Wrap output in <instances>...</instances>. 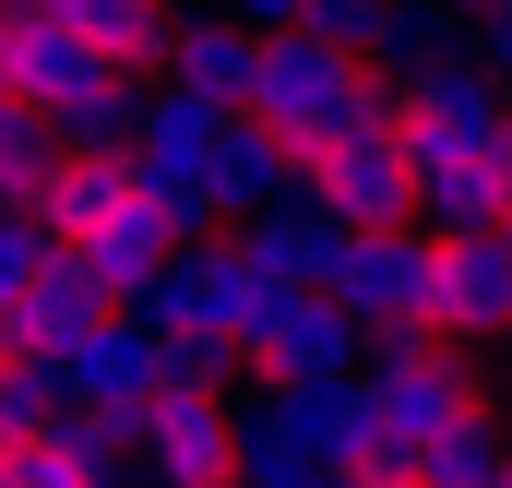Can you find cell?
<instances>
[{"mask_svg":"<svg viewBox=\"0 0 512 488\" xmlns=\"http://www.w3.org/2000/svg\"><path fill=\"white\" fill-rule=\"evenodd\" d=\"M251 120H262V131H286L298 155H322V143H346V131H405V84L286 24V36H262Z\"/></svg>","mask_w":512,"mask_h":488,"instance_id":"cell-1","label":"cell"},{"mask_svg":"<svg viewBox=\"0 0 512 488\" xmlns=\"http://www.w3.org/2000/svg\"><path fill=\"white\" fill-rule=\"evenodd\" d=\"M358 393H370V441H382V453H429L453 417H477V405H489L453 334H370Z\"/></svg>","mask_w":512,"mask_h":488,"instance_id":"cell-2","label":"cell"},{"mask_svg":"<svg viewBox=\"0 0 512 488\" xmlns=\"http://www.w3.org/2000/svg\"><path fill=\"white\" fill-rule=\"evenodd\" d=\"M239 358H251L262 381H358V369H370V322H358L334 286H262Z\"/></svg>","mask_w":512,"mask_h":488,"instance_id":"cell-3","label":"cell"},{"mask_svg":"<svg viewBox=\"0 0 512 488\" xmlns=\"http://www.w3.org/2000/svg\"><path fill=\"white\" fill-rule=\"evenodd\" d=\"M334 298L370 322V334H441V239L429 227H346L334 250Z\"/></svg>","mask_w":512,"mask_h":488,"instance_id":"cell-4","label":"cell"},{"mask_svg":"<svg viewBox=\"0 0 512 488\" xmlns=\"http://www.w3.org/2000/svg\"><path fill=\"white\" fill-rule=\"evenodd\" d=\"M262 310V274L239 239H179V262L143 286V310L131 322H155V334H203V346H239Z\"/></svg>","mask_w":512,"mask_h":488,"instance_id":"cell-5","label":"cell"},{"mask_svg":"<svg viewBox=\"0 0 512 488\" xmlns=\"http://www.w3.org/2000/svg\"><path fill=\"white\" fill-rule=\"evenodd\" d=\"M131 441H143V477L155 488H239V417L203 381H155V405L131 417Z\"/></svg>","mask_w":512,"mask_h":488,"instance_id":"cell-6","label":"cell"},{"mask_svg":"<svg viewBox=\"0 0 512 488\" xmlns=\"http://www.w3.org/2000/svg\"><path fill=\"white\" fill-rule=\"evenodd\" d=\"M298 179H310V203L334 215V227H417V167H405V131H346V143H322V155H298Z\"/></svg>","mask_w":512,"mask_h":488,"instance_id":"cell-7","label":"cell"},{"mask_svg":"<svg viewBox=\"0 0 512 488\" xmlns=\"http://www.w3.org/2000/svg\"><path fill=\"white\" fill-rule=\"evenodd\" d=\"M405 143H417V155H501L512 143V96L453 48V60H429V72L405 84Z\"/></svg>","mask_w":512,"mask_h":488,"instance_id":"cell-8","label":"cell"},{"mask_svg":"<svg viewBox=\"0 0 512 488\" xmlns=\"http://www.w3.org/2000/svg\"><path fill=\"white\" fill-rule=\"evenodd\" d=\"M60 381H72V405H96V417H143L155 381H167V346H155V322L108 310L84 346H60Z\"/></svg>","mask_w":512,"mask_h":488,"instance_id":"cell-9","label":"cell"},{"mask_svg":"<svg viewBox=\"0 0 512 488\" xmlns=\"http://www.w3.org/2000/svg\"><path fill=\"white\" fill-rule=\"evenodd\" d=\"M441 334L453 346H501L512 334V215L441 239Z\"/></svg>","mask_w":512,"mask_h":488,"instance_id":"cell-10","label":"cell"},{"mask_svg":"<svg viewBox=\"0 0 512 488\" xmlns=\"http://www.w3.org/2000/svg\"><path fill=\"white\" fill-rule=\"evenodd\" d=\"M131 191H143V167H131L120 143H60V167L36 179V203H24V215H36L60 250H84V239H96V227L131 203Z\"/></svg>","mask_w":512,"mask_h":488,"instance_id":"cell-11","label":"cell"},{"mask_svg":"<svg viewBox=\"0 0 512 488\" xmlns=\"http://www.w3.org/2000/svg\"><path fill=\"white\" fill-rule=\"evenodd\" d=\"M251 429H274L286 453L358 465V453H370V393H358V381H274V393L251 405Z\"/></svg>","mask_w":512,"mask_h":488,"instance_id":"cell-12","label":"cell"},{"mask_svg":"<svg viewBox=\"0 0 512 488\" xmlns=\"http://www.w3.org/2000/svg\"><path fill=\"white\" fill-rule=\"evenodd\" d=\"M239 250H251L262 286H334V250H346V227L310 203V179L286 191V203H262V215H239Z\"/></svg>","mask_w":512,"mask_h":488,"instance_id":"cell-13","label":"cell"},{"mask_svg":"<svg viewBox=\"0 0 512 488\" xmlns=\"http://www.w3.org/2000/svg\"><path fill=\"white\" fill-rule=\"evenodd\" d=\"M96 322H108V286H96V262H84V250H48V262H36V286L12 298L24 358H60V346H84Z\"/></svg>","mask_w":512,"mask_h":488,"instance_id":"cell-14","label":"cell"},{"mask_svg":"<svg viewBox=\"0 0 512 488\" xmlns=\"http://www.w3.org/2000/svg\"><path fill=\"white\" fill-rule=\"evenodd\" d=\"M203 179H215V203H227V227H239V215H262V203H286V191H298V143H286V131H262L251 108H239V120L215 131Z\"/></svg>","mask_w":512,"mask_h":488,"instance_id":"cell-15","label":"cell"},{"mask_svg":"<svg viewBox=\"0 0 512 488\" xmlns=\"http://www.w3.org/2000/svg\"><path fill=\"white\" fill-rule=\"evenodd\" d=\"M251 72H262V36H239V12H203L167 36V84L203 108H251Z\"/></svg>","mask_w":512,"mask_h":488,"instance_id":"cell-16","label":"cell"},{"mask_svg":"<svg viewBox=\"0 0 512 488\" xmlns=\"http://www.w3.org/2000/svg\"><path fill=\"white\" fill-rule=\"evenodd\" d=\"M84 262H96V286H108V310H143V286H155V274L179 262V227H167V215H155V203L131 191L120 215H108V227L84 239Z\"/></svg>","mask_w":512,"mask_h":488,"instance_id":"cell-17","label":"cell"},{"mask_svg":"<svg viewBox=\"0 0 512 488\" xmlns=\"http://www.w3.org/2000/svg\"><path fill=\"white\" fill-rule=\"evenodd\" d=\"M36 12H60L96 60H120V72H167V36H179V12L167 0H36Z\"/></svg>","mask_w":512,"mask_h":488,"instance_id":"cell-18","label":"cell"},{"mask_svg":"<svg viewBox=\"0 0 512 488\" xmlns=\"http://www.w3.org/2000/svg\"><path fill=\"white\" fill-rule=\"evenodd\" d=\"M227 120H239V108H203V96H179V84H167V96L143 108L131 167H143V179H203V155H215V131H227Z\"/></svg>","mask_w":512,"mask_h":488,"instance_id":"cell-19","label":"cell"},{"mask_svg":"<svg viewBox=\"0 0 512 488\" xmlns=\"http://www.w3.org/2000/svg\"><path fill=\"white\" fill-rule=\"evenodd\" d=\"M441 36H453V0H382V12H370V48H358V60H370V72H393V84H417L429 60H453Z\"/></svg>","mask_w":512,"mask_h":488,"instance_id":"cell-20","label":"cell"},{"mask_svg":"<svg viewBox=\"0 0 512 488\" xmlns=\"http://www.w3.org/2000/svg\"><path fill=\"white\" fill-rule=\"evenodd\" d=\"M143 108H155V96H143L131 72H96V84L60 108V143H120L131 155V143H143Z\"/></svg>","mask_w":512,"mask_h":488,"instance_id":"cell-21","label":"cell"},{"mask_svg":"<svg viewBox=\"0 0 512 488\" xmlns=\"http://www.w3.org/2000/svg\"><path fill=\"white\" fill-rule=\"evenodd\" d=\"M417 477H429V488H501V417H489V405L453 417V429L417 453Z\"/></svg>","mask_w":512,"mask_h":488,"instance_id":"cell-22","label":"cell"},{"mask_svg":"<svg viewBox=\"0 0 512 488\" xmlns=\"http://www.w3.org/2000/svg\"><path fill=\"white\" fill-rule=\"evenodd\" d=\"M48 167H60V131L36 120V108H24V96H0V203H12V215H24V203H36V179H48Z\"/></svg>","mask_w":512,"mask_h":488,"instance_id":"cell-23","label":"cell"},{"mask_svg":"<svg viewBox=\"0 0 512 488\" xmlns=\"http://www.w3.org/2000/svg\"><path fill=\"white\" fill-rule=\"evenodd\" d=\"M60 417H72V381H60V358H12V369H0V441L60 429Z\"/></svg>","mask_w":512,"mask_h":488,"instance_id":"cell-24","label":"cell"},{"mask_svg":"<svg viewBox=\"0 0 512 488\" xmlns=\"http://www.w3.org/2000/svg\"><path fill=\"white\" fill-rule=\"evenodd\" d=\"M239 488H346V465H322V453H286L274 429L239 417Z\"/></svg>","mask_w":512,"mask_h":488,"instance_id":"cell-25","label":"cell"},{"mask_svg":"<svg viewBox=\"0 0 512 488\" xmlns=\"http://www.w3.org/2000/svg\"><path fill=\"white\" fill-rule=\"evenodd\" d=\"M0 488H96V477L72 465L60 429H24V441H0Z\"/></svg>","mask_w":512,"mask_h":488,"instance_id":"cell-26","label":"cell"},{"mask_svg":"<svg viewBox=\"0 0 512 488\" xmlns=\"http://www.w3.org/2000/svg\"><path fill=\"white\" fill-rule=\"evenodd\" d=\"M48 227H36V215H12V203H0V310H12V298H24V286H36V262H48Z\"/></svg>","mask_w":512,"mask_h":488,"instance_id":"cell-27","label":"cell"},{"mask_svg":"<svg viewBox=\"0 0 512 488\" xmlns=\"http://www.w3.org/2000/svg\"><path fill=\"white\" fill-rule=\"evenodd\" d=\"M370 12H382V0H298V36H322V48L358 60V48H370Z\"/></svg>","mask_w":512,"mask_h":488,"instance_id":"cell-28","label":"cell"},{"mask_svg":"<svg viewBox=\"0 0 512 488\" xmlns=\"http://www.w3.org/2000/svg\"><path fill=\"white\" fill-rule=\"evenodd\" d=\"M465 60H477V72L512 96V0H501V12H477V48H465Z\"/></svg>","mask_w":512,"mask_h":488,"instance_id":"cell-29","label":"cell"},{"mask_svg":"<svg viewBox=\"0 0 512 488\" xmlns=\"http://www.w3.org/2000/svg\"><path fill=\"white\" fill-rule=\"evenodd\" d=\"M215 12H239V24H262V36H286V24H298V0H215Z\"/></svg>","mask_w":512,"mask_h":488,"instance_id":"cell-30","label":"cell"},{"mask_svg":"<svg viewBox=\"0 0 512 488\" xmlns=\"http://www.w3.org/2000/svg\"><path fill=\"white\" fill-rule=\"evenodd\" d=\"M12 358H24V334H12V310H0V369H12Z\"/></svg>","mask_w":512,"mask_h":488,"instance_id":"cell-31","label":"cell"},{"mask_svg":"<svg viewBox=\"0 0 512 488\" xmlns=\"http://www.w3.org/2000/svg\"><path fill=\"white\" fill-rule=\"evenodd\" d=\"M453 12H465V24H477V12H501V0H453Z\"/></svg>","mask_w":512,"mask_h":488,"instance_id":"cell-32","label":"cell"},{"mask_svg":"<svg viewBox=\"0 0 512 488\" xmlns=\"http://www.w3.org/2000/svg\"><path fill=\"white\" fill-rule=\"evenodd\" d=\"M501 488H512V429H501Z\"/></svg>","mask_w":512,"mask_h":488,"instance_id":"cell-33","label":"cell"},{"mask_svg":"<svg viewBox=\"0 0 512 488\" xmlns=\"http://www.w3.org/2000/svg\"><path fill=\"white\" fill-rule=\"evenodd\" d=\"M12 12H24V0H0V24H12Z\"/></svg>","mask_w":512,"mask_h":488,"instance_id":"cell-34","label":"cell"}]
</instances>
